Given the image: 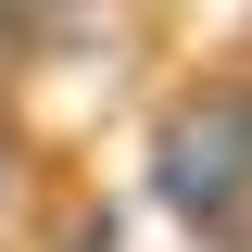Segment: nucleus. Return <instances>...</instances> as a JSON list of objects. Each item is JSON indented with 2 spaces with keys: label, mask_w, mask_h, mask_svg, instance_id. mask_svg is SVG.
I'll list each match as a JSON object with an SVG mask.
<instances>
[{
  "label": "nucleus",
  "mask_w": 252,
  "mask_h": 252,
  "mask_svg": "<svg viewBox=\"0 0 252 252\" xmlns=\"http://www.w3.org/2000/svg\"><path fill=\"white\" fill-rule=\"evenodd\" d=\"M0 13H26V38H38V13H51V0H0Z\"/></svg>",
  "instance_id": "nucleus-5"
},
{
  "label": "nucleus",
  "mask_w": 252,
  "mask_h": 252,
  "mask_svg": "<svg viewBox=\"0 0 252 252\" xmlns=\"http://www.w3.org/2000/svg\"><path fill=\"white\" fill-rule=\"evenodd\" d=\"M26 252H126V215L101 202V189H51L26 227Z\"/></svg>",
  "instance_id": "nucleus-3"
},
{
  "label": "nucleus",
  "mask_w": 252,
  "mask_h": 252,
  "mask_svg": "<svg viewBox=\"0 0 252 252\" xmlns=\"http://www.w3.org/2000/svg\"><path fill=\"white\" fill-rule=\"evenodd\" d=\"M38 202H51V152H38V126H26V114H0V252H26Z\"/></svg>",
  "instance_id": "nucleus-2"
},
{
  "label": "nucleus",
  "mask_w": 252,
  "mask_h": 252,
  "mask_svg": "<svg viewBox=\"0 0 252 252\" xmlns=\"http://www.w3.org/2000/svg\"><path fill=\"white\" fill-rule=\"evenodd\" d=\"M139 202H152L189 252H252V51L202 63V76H177V89L152 101Z\"/></svg>",
  "instance_id": "nucleus-1"
},
{
  "label": "nucleus",
  "mask_w": 252,
  "mask_h": 252,
  "mask_svg": "<svg viewBox=\"0 0 252 252\" xmlns=\"http://www.w3.org/2000/svg\"><path fill=\"white\" fill-rule=\"evenodd\" d=\"M26 63H38V38H26V13H0V114H26Z\"/></svg>",
  "instance_id": "nucleus-4"
}]
</instances>
